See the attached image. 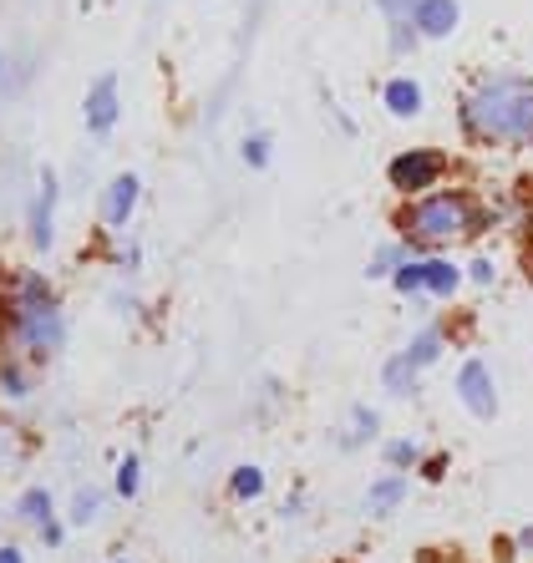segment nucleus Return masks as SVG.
Here are the masks:
<instances>
[{
    "label": "nucleus",
    "instance_id": "f257e3e1",
    "mask_svg": "<svg viewBox=\"0 0 533 563\" xmlns=\"http://www.w3.org/2000/svg\"><path fill=\"white\" fill-rule=\"evenodd\" d=\"M463 132L482 143H533V81L529 77H493L478 81L463 97Z\"/></svg>",
    "mask_w": 533,
    "mask_h": 563
},
{
    "label": "nucleus",
    "instance_id": "f03ea898",
    "mask_svg": "<svg viewBox=\"0 0 533 563\" xmlns=\"http://www.w3.org/2000/svg\"><path fill=\"white\" fill-rule=\"evenodd\" d=\"M406 244L422 250V244H453V239H468L482 229V209L468 194H422V203L402 213Z\"/></svg>",
    "mask_w": 533,
    "mask_h": 563
},
{
    "label": "nucleus",
    "instance_id": "7ed1b4c3",
    "mask_svg": "<svg viewBox=\"0 0 533 563\" xmlns=\"http://www.w3.org/2000/svg\"><path fill=\"white\" fill-rule=\"evenodd\" d=\"M21 310H15V341L26 345L31 355H46L62 345V310L52 305V295H46V279H21Z\"/></svg>",
    "mask_w": 533,
    "mask_h": 563
},
{
    "label": "nucleus",
    "instance_id": "20e7f679",
    "mask_svg": "<svg viewBox=\"0 0 533 563\" xmlns=\"http://www.w3.org/2000/svg\"><path fill=\"white\" fill-rule=\"evenodd\" d=\"M443 173H447V157L437 153V147H406V153L391 157L387 178H391V188H396V194L422 198V194H432V184H437Z\"/></svg>",
    "mask_w": 533,
    "mask_h": 563
},
{
    "label": "nucleus",
    "instance_id": "39448f33",
    "mask_svg": "<svg viewBox=\"0 0 533 563\" xmlns=\"http://www.w3.org/2000/svg\"><path fill=\"white\" fill-rule=\"evenodd\" d=\"M457 401H463L478 421L498 417V386H493V371H488L482 355H468V361L457 366Z\"/></svg>",
    "mask_w": 533,
    "mask_h": 563
},
{
    "label": "nucleus",
    "instance_id": "423d86ee",
    "mask_svg": "<svg viewBox=\"0 0 533 563\" xmlns=\"http://www.w3.org/2000/svg\"><path fill=\"white\" fill-rule=\"evenodd\" d=\"M112 122H118V77H97L87 92V128L97 137H107Z\"/></svg>",
    "mask_w": 533,
    "mask_h": 563
},
{
    "label": "nucleus",
    "instance_id": "0eeeda50",
    "mask_svg": "<svg viewBox=\"0 0 533 563\" xmlns=\"http://www.w3.org/2000/svg\"><path fill=\"white\" fill-rule=\"evenodd\" d=\"M52 219H56V178L41 173V198L31 203V244H36V250H52V239H56Z\"/></svg>",
    "mask_w": 533,
    "mask_h": 563
},
{
    "label": "nucleus",
    "instance_id": "6e6552de",
    "mask_svg": "<svg viewBox=\"0 0 533 563\" xmlns=\"http://www.w3.org/2000/svg\"><path fill=\"white\" fill-rule=\"evenodd\" d=\"M412 26L422 31L427 41H443L457 31V0H422L412 15Z\"/></svg>",
    "mask_w": 533,
    "mask_h": 563
},
{
    "label": "nucleus",
    "instance_id": "1a4fd4ad",
    "mask_svg": "<svg viewBox=\"0 0 533 563\" xmlns=\"http://www.w3.org/2000/svg\"><path fill=\"white\" fill-rule=\"evenodd\" d=\"M132 203H138V178L132 173H118L102 194V219L107 223H128L132 219Z\"/></svg>",
    "mask_w": 533,
    "mask_h": 563
},
{
    "label": "nucleus",
    "instance_id": "9d476101",
    "mask_svg": "<svg viewBox=\"0 0 533 563\" xmlns=\"http://www.w3.org/2000/svg\"><path fill=\"white\" fill-rule=\"evenodd\" d=\"M381 107H387L391 118H416V112H422V87H416L412 77H391L387 87H381Z\"/></svg>",
    "mask_w": 533,
    "mask_h": 563
},
{
    "label": "nucleus",
    "instance_id": "9b49d317",
    "mask_svg": "<svg viewBox=\"0 0 533 563\" xmlns=\"http://www.w3.org/2000/svg\"><path fill=\"white\" fill-rule=\"evenodd\" d=\"M443 345H447L443 325H422L412 341H406V361H412L416 371H427V366H437V361H443Z\"/></svg>",
    "mask_w": 533,
    "mask_h": 563
},
{
    "label": "nucleus",
    "instance_id": "f8f14e48",
    "mask_svg": "<svg viewBox=\"0 0 533 563\" xmlns=\"http://www.w3.org/2000/svg\"><path fill=\"white\" fill-rule=\"evenodd\" d=\"M402 498H406V477H381L371 493H366V512H377V518H387V512H396L402 508Z\"/></svg>",
    "mask_w": 533,
    "mask_h": 563
},
{
    "label": "nucleus",
    "instance_id": "ddd939ff",
    "mask_svg": "<svg viewBox=\"0 0 533 563\" xmlns=\"http://www.w3.org/2000/svg\"><path fill=\"white\" fill-rule=\"evenodd\" d=\"M416 376H422V371H416L412 361H406V351H402V355H391V361H387V371H381V386H387L391 396H412L416 391Z\"/></svg>",
    "mask_w": 533,
    "mask_h": 563
},
{
    "label": "nucleus",
    "instance_id": "4468645a",
    "mask_svg": "<svg viewBox=\"0 0 533 563\" xmlns=\"http://www.w3.org/2000/svg\"><path fill=\"white\" fill-rule=\"evenodd\" d=\"M457 285H463V269L453 260H427V295L447 300V295H457Z\"/></svg>",
    "mask_w": 533,
    "mask_h": 563
},
{
    "label": "nucleus",
    "instance_id": "2eb2a0df",
    "mask_svg": "<svg viewBox=\"0 0 533 563\" xmlns=\"http://www.w3.org/2000/svg\"><path fill=\"white\" fill-rule=\"evenodd\" d=\"M396 295H427V260H406L396 275H391Z\"/></svg>",
    "mask_w": 533,
    "mask_h": 563
},
{
    "label": "nucleus",
    "instance_id": "dca6fc26",
    "mask_svg": "<svg viewBox=\"0 0 533 563\" xmlns=\"http://www.w3.org/2000/svg\"><path fill=\"white\" fill-rule=\"evenodd\" d=\"M406 260H412V244H381L377 260H371V275H396Z\"/></svg>",
    "mask_w": 533,
    "mask_h": 563
},
{
    "label": "nucleus",
    "instance_id": "f3484780",
    "mask_svg": "<svg viewBox=\"0 0 533 563\" xmlns=\"http://www.w3.org/2000/svg\"><path fill=\"white\" fill-rule=\"evenodd\" d=\"M229 493H235V498H260V493H264V472L260 467H235Z\"/></svg>",
    "mask_w": 533,
    "mask_h": 563
},
{
    "label": "nucleus",
    "instance_id": "a211bd4d",
    "mask_svg": "<svg viewBox=\"0 0 533 563\" xmlns=\"http://www.w3.org/2000/svg\"><path fill=\"white\" fill-rule=\"evenodd\" d=\"M381 452H387V462H391L396 472H406V467H416V462H422V452H416L412 437H396V442H387Z\"/></svg>",
    "mask_w": 533,
    "mask_h": 563
},
{
    "label": "nucleus",
    "instance_id": "6ab92c4d",
    "mask_svg": "<svg viewBox=\"0 0 533 563\" xmlns=\"http://www.w3.org/2000/svg\"><path fill=\"white\" fill-rule=\"evenodd\" d=\"M371 437H377V411H371V407H356L351 411V432H346V446L371 442Z\"/></svg>",
    "mask_w": 533,
    "mask_h": 563
},
{
    "label": "nucleus",
    "instance_id": "aec40b11",
    "mask_svg": "<svg viewBox=\"0 0 533 563\" xmlns=\"http://www.w3.org/2000/svg\"><path fill=\"white\" fill-rule=\"evenodd\" d=\"M21 518H31V523H52V498H46V493H26V498H21Z\"/></svg>",
    "mask_w": 533,
    "mask_h": 563
},
{
    "label": "nucleus",
    "instance_id": "412c9836",
    "mask_svg": "<svg viewBox=\"0 0 533 563\" xmlns=\"http://www.w3.org/2000/svg\"><path fill=\"white\" fill-rule=\"evenodd\" d=\"M0 386H6V391H11V396H26V391H31L26 371L15 366V361H6V366H0Z\"/></svg>",
    "mask_w": 533,
    "mask_h": 563
},
{
    "label": "nucleus",
    "instance_id": "4be33fe9",
    "mask_svg": "<svg viewBox=\"0 0 533 563\" xmlns=\"http://www.w3.org/2000/svg\"><path fill=\"white\" fill-rule=\"evenodd\" d=\"M244 163L249 168H264V163H270V137H264V132L244 137Z\"/></svg>",
    "mask_w": 533,
    "mask_h": 563
},
{
    "label": "nucleus",
    "instance_id": "5701e85b",
    "mask_svg": "<svg viewBox=\"0 0 533 563\" xmlns=\"http://www.w3.org/2000/svg\"><path fill=\"white\" fill-rule=\"evenodd\" d=\"M377 5L387 11L391 26H402V21H412V15H416V5H422V0H377Z\"/></svg>",
    "mask_w": 533,
    "mask_h": 563
},
{
    "label": "nucleus",
    "instance_id": "b1692460",
    "mask_svg": "<svg viewBox=\"0 0 533 563\" xmlns=\"http://www.w3.org/2000/svg\"><path fill=\"white\" fill-rule=\"evenodd\" d=\"M138 457H122V467H118V493L122 498H132V493H138Z\"/></svg>",
    "mask_w": 533,
    "mask_h": 563
},
{
    "label": "nucleus",
    "instance_id": "393cba45",
    "mask_svg": "<svg viewBox=\"0 0 533 563\" xmlns=\"http://www.w3.org/2000/svg\"><path fill=\"white\" fill-rule=\"evenodd\" d=\"M416 36H422V31L412 26V21H402V26H391V52L402 56V52H412L416 46Z\"/></svg>",
    "mask_w": 533,
    "mask_h": 563
},
{
    "label": "nucleus",
    "instance_id": "a878e982",
    "mask_svg": "<svg viewBox=\"0 0 533 563\" xmlns=\"http://www.w3.org/2000/svg\"><path fill=\"white\" fill-rule=\"evenodd\" d=\"M493 275H498V269H493V260H482V254L468 264V279H472V285H493Z\"/></svg>",
    "mask_w": 533,
    "mask_h": 563
},
{
    "label": "nucleus",
    "instance_id": "bb28decb",
    "mask_svg": "<svg viewBox=\"0 0 533 563\" xmlns=\"http://www.w3.org/2000/svg\"><path fill=\"white\" fill-rule=\"evenodd\" d=\"M91 512H97V493H81V503H77V523H87Z\"/></svg>",
    "mask_w": 533,
    "mask_h": 563
},
{
    "label": "nucleus",
    "instance_id": "cd10ccee",
    "mask_svg": "<svg viewBox=\"0 0 533 563\" xmlns=\"http://www.w3.org/2000/svg\"><path fill=\"white\" fill-rule=\"evenodd\" d=\"M0 563H26V559H21V549H0Z\"/></svg>",
    "mask_w": 533,
    "mask_h": 563
},
{
    "label": "nucleus",
    "instance_id": "c85d7f7f",
    "mask_svg": "<svg viewBox=\"0 0 533 563\" xmlns=\"http://www.w3.org/2000/svg\"><path fill=\"white\" fill-rule=\"evenodd\" d=\"M519 543H523V549H533V528H529V533H523V538H519Z\"/></svg>",
    "mask_w": 533,
    "mask_h": 563
}]
</instances>
